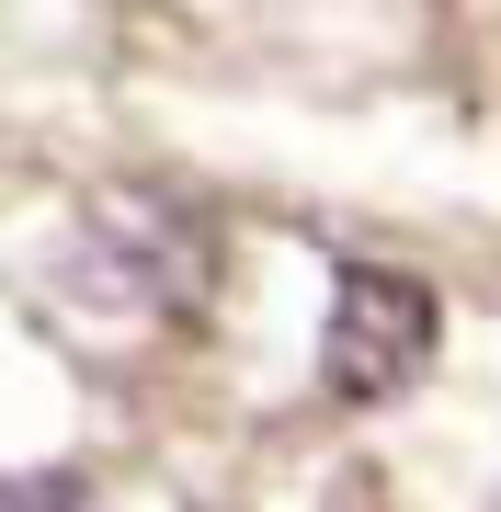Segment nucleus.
Returning <instances> with one entry per match:
<instances>
[{"label": "nucleus", "mask_w": 501, "mask_h": 512, "mask_svg": "<svg viewBox=\"0 0 501 512\" xmlns=\"http://www.w3.org/2000/svg\"><path fill=\"white\" fill-rule=\"evenodd\" d=\"M0 512H80V478H0Z\"/></svg>", "instance_id": "obj_3"}, {"label": "nucleus", "mask_w": 501, "mask_h": 512, "mask_svg": "<svg viewBox=\"0 0 501 512\" xmlns=\"http://www.w3.org/2000/svg\"><path fill=\"white\" fill-rule=\"evenodd\" d=\"M445 342V308H433L422 274H388V262H342L331 274V319H319V387L342 410H388L410 376Z\"/></svg>", "instance_id": "obj_1"}, {"label": "nucleus", "mask_w": 501, "mask_h": 512, "mask_svg": "<svg viewBox=\"0 0 501 512\" xmlns=\"http://www.w3.org/2000/svg\"><path fill=\"white\" fill-rule=\"evenodd\" d=\"M80 251H92V285L114 296V308L194 319L205 285H217V239H205V217H183L171 194H92Z\"/></svg>", "instance_id": "obj_2"}]
</instances>
